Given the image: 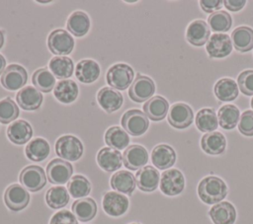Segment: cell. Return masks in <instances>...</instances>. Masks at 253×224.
Returning a JSON list of instances; mask_svg holds the SVG:
<instances>
[{"label": "cell", "mask_w": 253, "mask_h": 224, "mask_svg": "<svg viewBox=\"0 0 253 224\" xmlns=\"http://www.w3.org/2000/svg\"><path fill=\"white\" fill-rule=\"evenodd\" d=\"M32 82L39 91L48 93L55 85V78L47 68H41L34 72Z\"/></svg>", "instance_id": "cell-39"}, {"label": "cell", "mask_w": 253, "mask_h": 224, "mask_svg": "<svg viewBox=\"0 0 253 224\" xmlns=\"http://www.w3.org/2000/svg\"><path fill=\"white\" fill-rule=\"evenodd\" d=\"M215 97L221 102H230L238 96V86L236 82L229 78H222L218 80L213 88Z\"/></svg>", "instance_id": "cell-33"}, {"label": "cell", "mask_w": 253, "mask_h": 224, "mask_svg": "<svg viewBox=\"0 0 253 224\" xmlns=\"http://www.w3.org/2000/svg\"><path fill=\"white\" fill-rule=\"evenodd\" d=\"M251 108L253 109V98H252V100H251Z\"/></svg>", "instance_id": "cell-50"}, {"label": "cell", "mask_w": 253, "mask_h": 224, "mask_svg": "<svg viewBox=\"0 0 253 224\" xmlns=\"http://www.w3.org/2000/svg\"><path fill=\"white\" fill-rule=\"evenodd\" d=\"M208 24L213 32L224 33L227 32L232 26V19L226 11H216L210 15Z\"/></svg>", "instance_id": "cell-41"}, {"label": "cell", "mask_w": 253, "mask_h": 224, "mask_svg": "<svg viewBox=\"0 0 253 224\" xmlns=\"http://www.w3.org/2000/svg\"><path fill=\"white\" fill-rule=\"evenodd\" d=\"M27 79L28 73L22 65L11 64L2 73L1 84L9 91H16L25 86Z\"/></svg>", "instance_id": "cell-10"}, {"label": "cell", "mask_w": 253, "mask_h": 224, "mask_svg": "<svg viewBox=\"0 0 253 224\" xmlns=\"http://www.w3.org/2000/svg\"><path fill=\"white\" fill-rule=\"evenodd\" d=\"M26 156L34 162H41L47 158L50 152V147L48 142L41 137L31 140L26 149Z\"/></svg>", "instance_id": "cell-34"}, {"label": "cell", "mask_w": 253, "mask_h": 224, "mask_svg": "<svg viewBox=\"0 0 253 224\" xmlns=\"http://www.w3.org/2000/svg\"><path fill=\"white\" fill-rule=\"evenodd\" d=\"M194 120V113L190 106L184 103L174 104L168 113V122L177 129H184L191 125Z\"/></svg>", "instance_id": "cell-13"}, {"label": "cell", "mask_w": 253, "mask_h": 224, "mask_svg": "<svg viewBox=\"0 0 253 224\" xmlns=\"http://www.w3.org/2000/svg\"><path fill=\"white\" fill-rule=\"evenodd\" d=\"M231 42L239 52L251 50L253 48V30L245 26L236 28L231 34Z\"/></svg>", "instance_id": "cell-29"}, {"label": "cell", "mask_w": 253, "mask_h": 224, "mask_svg": "<svg viewBox=\"0 0 253 224\" xmlns=\"http://www.w3.org/2000/svg\"><path fill=\"white\" fill-rule=\"evenodd\" d=\"M155 92L153 80L147 76L137 74L128 90L129 98L135 103L148 101Z\"/></svg>", "instance_id": "cell-6"}, {"label": "cell", "mask_w": 253, "mask_h": 224, "mask_svg": "<svg viewBox=\"0 0 253 224\" xmlns=\"http://www.w3.org/2000/svg\"><path fill=\"white\" fill-rule=\"evenodd\" d=\"M19 115V108L16 103L10 98L7 97L0 101V122L1 123H10L15 120Z\"/></svg>", "instance_id": "cell-42"}, {"label": "cell", "mask_w": 253, "mask_h": 224, "mask_svg": "<svg viewBox=\"0 0 253 224\" xmlns=\"http://www.w3.org/2000/svg\"><path fill=\"white\" fill-rule=\"evenodd\" d=\"M148 161V153L146 149L138 144H133L128 146L123 155V162L126 168L136 171L147 163Z\"/></svg>", "instance_id": "cell-15"}, {"label": "cell", "mask_w": 253, "mask_h": 224, "mask_svg": "<svg viewBox=\"0 0 253 224\" xmlns=\"http://www.w3.org/2000/svg\"><path fill=\"white\" fill-rule=\"evenodd\" d=\"M206 49L211 58H223L232 51V42L225 34H213L206 43Z\"/></svg>", "instance_id": "cell-12"}, {"label": "cell", "mask_w": 253, "mask_h": 224, "mask_svg": "<svg viewBox=\"0 0 253 224\" xmlns=\"http://www.w3.org/2000/svg\"><path fill=\"white\" fill-rule=\"evenodd\" d=\"M54 97L63 104H70L74 102L78 96L77 84L69 79L60 80L54 87Z\"/></svg>", "instance_id": "cell-31"}, {"label": "cell", "mask_w": 253, "mask_h": 224, "mask_svg": "<svg viewBox=\"0 0 253 224\" xmlns=\"http://www.w3.org/2000/svg\"><path fill=\"white\" fill-rule=\"evenodd\" d=\"M121 122L126 133L130 134L131 136L142 135L149 126V121L146 114L135 109L126 112Z\"/></svg>", "instance_id": "cell-4"}, {"label": "cell", "mask_w": 253, "mask_h": 224, "mask_svg": "<svg viewBox=\"0 0 253 224\" xmlns=\"http://www.w3.org/2000/svg\"><path fill=\"white\" fill-rule=\"evenodd\" d=\"M50 72L56 78L65 80L69 78L74 70V64L71 58L67 56H54L48 63Z\"/></svg>", "instance_id": "cell-32"}, {"label": "cell", "mask_w": 253, "mask_h": 224, "mask_svg": "<svg viewBox=\"0 0 253 224\" xmlns=\"http://www.w3.org/2000/svg\"><path fill=\"white\" fill-rule=\"evenodd\" d=\"M104 211L113 217L125 214L128 208V199L123 193L117 191H108L103 196L102 201Z\"/></svg>", "instance_id": "cell-14"}, {"label": "cell", "mask_w": 253, "mask_h": 224, "mask_svg": "<svg viewBox=\"0 0 253 224\" xmlns=\"http://www.w3.org/2000/svg\"><path fill=\"white\" fill-rule=\"evenodd\" d=\"M49 224H78V221L69 210H60L52 215Z\"/></svg>", "instance_id": "cell-45"}, {"label": "cell", "mask_w": 253, "mask_h": 224, "mask_svg": "<svg viewBox=\"0 0 253 224\" xmlns=\"http://www.w3.org/2000/svg\"><path fill=\"white\" fill-rule=\"evenodd\" d=\"M238 129L245 136H253V111H245L240 115Z\"/></svg>", "instance_id": "cell-44"}, {"label": "cell", "mask_w": 253, "mask_h": 224, "mask_svg": "<svg viewBox=\"0 0 253 224\" xmlns=\"http://www.w3.org/2000/svg\"><path fill=\"white\" fill-rule=\"evenodd\" d=\"M201 147L207 154L219 155L225 150L226 139L220 132H209L203 135L201 139Z\"/></svg>", "instance_id": "cell-26"}, {"label": "cell", "mask_w": 253, "mask_h": 224, "mask_svg": "<svg viewBox=\"0 0 253 224\" xmlns=\"http://www.w3.org/2000/svg\"><path fill=\"white\" fill-rule=\"evenodd\" d=\"M198 194L203 202L207 204H216L225 198L227 187L220 178L209 176L200 182Z\"/></svg>", "instance_id": "cell-1"}, {"label": "cell", "mask_w": 253, "mask_h": 224, "mask_svg": "<svg viewBox=\"0 0 253 224\" xmlns=\"http://www.w3.org/2000/svg\"><path fill=\"white\" fill-rule=\"evenodd\" d=\"M168 110L169 104L167 100L161 96H154L143 105L144 113L153 121L162 120L167 115Z\"/></svg>", "instance_id": "cell-24"}, {"label": "cell", "mask_w": 253, "mask_h": 224, "mask_svg": "<svg viewBox=\"0 0 253 224\" xmlns=\"http://www.w3.org/2000/svg\"><path fill=\"white\" fill-rule=\"evenodd\" d=\"M72 173V165L59 158L51 160L46 166V177L48 181L54 185L66 184L69 182Z\"/></svg>", "instance_id": "cell-9"}, {"label": "cell", "mask_w": 253, "mask_h": 224, "mask_svg": "<svg viewBox=\"0 0 253 224\" xmlns=\"http://www.w3.org/2000/svg\"><path fill=\"white\" fill-rule=\"evenodd\" d=\"M4 44V35H3V32L0 31V48L3 46Z\"/></svg>", "instance_id": "cell-49"}, {"label": "cell", "mask_w": 253, "mask_h": 224, "mask_svg": "<svg viewBox=\"0 0 253 224\" xmlns=\"http://www.w3.org/2000/svg\"><path fill=\"white\" fill-rule=\"evenodd\" d=\"M67 189L74 198H80L90 193L91 184L84 176L75 175L67 183Z\"/></svg>", "instance_id": "cell-40"}, {"label": "cell", "mask_w": 253, "mask_h": 224, "mask_svg": "<svg viewBox=\"0 0 253 224\" xmlns=\"http://www.w3.org/2000/svg\"><path fill=\"white\" fill-rule=\"evenodd\" d=\"M47 46L49 50L57 55H67L74 47L73 37L65 30H54L47 37Z\"/></svg>", "instance_id": "cell-7"}, {"label": "cell", "mask_w": 253, "mask_h": 224, "mask_svg": "<svg viewBox=\"0 0 253 224\" xmlns=\"http://www.w3.org/2000/svg\"><path fill=\"white\" fill-rule=\"evenodd\" d=\"M76 78L85 84L95 82L100 76V66L92 59L80 60L75 69Z\"/></svg>", "instance_id": "cell-27"}, {"label": "cell", "mask_w": 253, "mask_h": 224, "mask_svg": "<svg viewBox=\"0 0 253 224\" xmlns=\"http://www.w3.org/2000/svg\"><path fill=\"white\" fill-rule=\"evenodd\" d=\"M20 183L29 191H39L46 184V177L43 169L40 166L31 165L24 168L19 176Z\"/></svg>", "instance_id": "cell-5"}, {"label": "cell", "mask_w": 253, "mask_h": 224, "mask_svg": "<svg viewBox=\"0 0 253 224\" xmlns=\"http://www.w3.org/2000/svg\"><path fill=\"white\" fill-rule=\"evenodd\" d=\"M210 217L213 224H233L236 220L235 207L228 201H221L210 209Z\"/></svg>", "instance_id": "cell-20"}, {"label": "cell", "mask_w": 253, "mask_h": 224, "mask_svg": "<svg viewBox=\"0 0 253 224\" xmlns=\"http://www.w3.org/2000/svg\"><path fill=\"white\" fill-rule=\"evenodd\" d=\"M66 27L73 36L80 37L88 33L90 29V19L86 13L75 11L69 16Z\"/></svg>", "instance_id": "cell-30"}, {"label": "cell", "mask_w": 253, "mask_h": 224, "mask_svg": "<svg viewBox=\"0 0 253 224\" xmlns=\"http://www.w3.org/2000/svg\"><path fill=\"white\" fill-rule=\"evenodd\" d=\"M185 187V179L178 169H170L162 173L160 179V189L168 195L174 196L180 194Z\"/></svg>", "instance_id": "cell-8"}, {"label": "cell", "mask_w": 253, "mask_h": 224, "mask_svg": "<svg viewBox=\"0 0 253 224\" xmlns=\"http://www.w3.org/2000/svg\"><path fill=\"white\" fill-rule=\"evenodd\" d=\"M46 204L52 209H59L67 205L69 194L64 187H52L45 193Z\"/></svg>", "instance_id": "cell-38"}, {"label": "cell", "mask_w": 253, "mask_h": 224, "mask_svg": "<svg viewBox=\"0 0 253 224\" xmlns=\"http://www.w3.org/2000/svg\"><path fill=\"white\" fill-rule=\"evenodd\" d=\"M211 31L204 20H195L187 28L186 38L188 42L195 46L206 44L210 38Z\"/></svg>", "instance_id": "cell-17"}, {"label": "cell", "mask_w": 253, "mask_h": 224, "mask_svg": "<svg viewBox=\"0 0 253 224\" xmlns=\"http://www.w3.org/2000/svg\"><path fill=\"white\" fill-rule=\"evenodd\" d=\"M71 210L79 221L87 222L96 216L97 204L93 198L85 197L75 200L71 206Z\"/></svg>", "instance_id": "cell-28"}, {"label": "cell", "mask_w": 253, "mask_h": 224, "mask_svg": "<svg viewBox=\"0 0 253 224\" xmlns=\"http://www.w3.org/2000/svg\"><path fill=\"white\" fill-rule=\"evenodd\" d=\"M246 4L245 0H225L223 1L224 7L232 12H237L241 10Z\"/></svg>", "instance_id": "cell-47"}, {"label": "cell", "mask_w": 253, "mask_h": 224, "mask_svg": "<svg viewBox=\"0 0 253 224\" xmlns=\"http://www.w3.org/2000/svg\"><path fill=\"white\" fill-rule=\"evenodd\" d=\"M151 161L157 169L166 170L175 164L176 152L167 144H159L151 152Z\"/></svg>", "instance_id": "cell-21"}, {"label": "cell", "mask_w": 253, "mask_h": 224, "mask_svg": "<svg viewBox=\"0 0 253 224\" xmlns=\"http://www.w3.org/2000/svg\"><path fill=\"white\" fill-rule=\"evenodd\" d=\"M218 126L217 115L212 109H202L196 115V127L202 132H212Z\"/></svg>", "instance_id": "cell-36"}, {"label": "cell", "mask_w": 253, "mask_h": 224, "mask_svg": "<svg viewBox=\"0 0 253 224\" xmlns=\"http://www.w3.org/2000/svg\"><path fill=\"white\" fill-rule=\"evenodd\" d=\"M237 85L244 95L253 96V70L241 72L237 79Z\"/></svg>", "instance_id": "cell-43"}, {"label": "cell", "mask_w": 253, "mask_h": 224, "mask_svg": "<svg viewBox=\"0 0 253 224\" xmlns=\"http://www.w3.org/2000/svg\"><path fill=\"white\" fill-rule=\"evenodd\" d=\"M134 72L132 68L125 63H118L109 68L107 72V83L118 90H126L131 85Z\"/></svg>", "instance_id": "cell-3"}, {"label": "cell", "mask_w": 253, "mask_h": 224, "mask_svg": "<svg viewBox=\"0 0 253 224\" xmlns=\"http://www.w3.org/2000/svg\"><path fill=\"white\" fill-rule=\"evenodd\" d=\"M160 180L159 172L152 166H145L135 174V182L138 188L145 192H151L158 187Z\"/></svg>", "instance_id": "cell-16"}, {"label": "cell", "mask_w": 253, "mask_h": 224, "mask_svg": "<svg viewBox=\"0 0 253 224\" xmlns=\"http://www.w3.org/2000/svg\"><path fill=\"white\" fill-rule=\"evenodd\" d=\"M218 123L223 129H232L239 122L240 112L234 105H224L217 112Z\"/></svg>", "instance_id": "cell-37"}, {"label": "cell", "mask_w": 253, "mask_h": 224, "mask_svg": "<svg viewBox=\"0 0 253 224\" xmlns=\"http://www.w3.org/2000/svg\"><path fill=\"white\" fill-rule=\"evenodd\" d=\"M33 135V129L31 124L20 119L11 123L7 128V136L11 142L17 145H23L27 143Z\"/></svg>", "instance_id": "cell-23"}, {"label": "cell", "mask_w": 253, "mask_h": 224, "mask_svg": "<svg viewBox=\"0 0 253 224\" xmlns=\"http://www.w3.org/2000/svg\"><path fill=\"white\" fill-rule=\"evenodd\" d=\"M106 144L115 150H122L127 147L129 136L125 129L120 126H112L105 133Z\"/></svg>", "instance_id": "cell-35"}, {"label": "cell", "mask_w": 253, "mask_h": 224, "mask_svg": "<svg viewBox=\"0 0 253 224\" xmlns=\"http://www.w3.org/2000/svg\"><path fill=\"white\" fill-rule=\"evenodd\" d=\"M110 185L114 190L130 195L136 186L135 177L128 171H118L111 177Z\"/></svg>", "instance_id": "cell-25"}, {"label": "cell", "mask_w": 253, "mask_h": 224, "mask_svg": "<svg viewBox=\"0 0 253 224\" xmlns=\"http://www.w3.org/2000/svg\"><path fill=\"white\" fill-rule=\"evenodd\" d=\"M97 163L102 170L106 172H115L122 167L123 156L119 150L105 147L98 152Z\"/></svg>", "instance_id": "cell-22"}, {"label": "cell", "mask_w": 253, "mask_h": 224, "mask_svg": "<svg viewBox=\"0 0 253 224\" xmlns=\"http://www.w3.org/2000/svg\"><path fill=\"white\" fill-rule=\"evenodd\" d=\"M223 1L221 0H201L200 6L206 13H213L222 7Z\"/></svg>", "instance_id": "cell-46"}, {"label": "cell", "mask_w": 253, "mask_h": 224, "mask_svg": "<svg viewBox=\"0 0 253 224\" xmlns=\"http://www.w3.org/2000/svg\"><path fill=\"white\" fill-rule=\"evenodd\" d=\"M6 206L12 211L23 210L30 202V194L26 188L18 184L9 186L4 194Z\"/></svg>", "instance_id": "cell-11"}, {"label": "cell", "mask_w": 253, "mask_h": 224, "mask_svg": "<svg viewBox=\"0 0 253 224\" xmlns=\"http://www.w3.org/2000/svg\"><path fill=\"white\" fill-rule=\"evenodd\" d=\"M17 103L25 111H36L42 103V93L33 86H27L21 89L16 95Z\"/></svg>", "instance_id": "cell-19"}, {"label": "cell", "mask_w": 253, "mask_h": 224, "mask_svg": "<svg viewBox=\"0 0 253 224\" xmlns=\"http://www.w3.org/2000/svg\"><path fill=\"white\" fill-rule=\"evenodd\" d=\"M129 224H140V223H129Z\"/></svg>", "instance_id": "cell-51"}, {"label": "cell", "mask_w": 253, "mask_h": 224, "mask_svg": "<svg viewBox=\"0 0 253 224\" xmlns=\"http://www.w3.org/2000/svg\"><path fill=\"white\" fill-rule=\"evenodd\" d=\"M97 101L105 112H114L121 109L124 98L119 91L110 87H104L98 92Z\"/></svg>", "instance_id": "cell-18"}, {"label": "cell", "mask_w": 253, "mask_h": 224, "mask_svg": "<svg viewBox=\"0 0 253 224\" xmlns=\"http://www.w3.org/2000/svg\"><path fill=\"white\" fill-rule=\"evenodd\" d=\"M6 69V59L2 54H0V75L4 72Z\"/></svg>", "instance_id": "cell-48"}, {"label": "cell", "mask_w": 253, "mask_h": 224, "mask_svg": "<svg viewBox=\"0 0 253 224\" xmlns=\"http://www.w3.org/2000/svg\"><path fill=\"white\" fill-rule=\"evenodd\" d=\"M82 142L73 135H63L59 137L55 142V152L59 156L67 161H76L83 155Z\"/></svg>", "instance_id": "cell-2"}]
</instances>
